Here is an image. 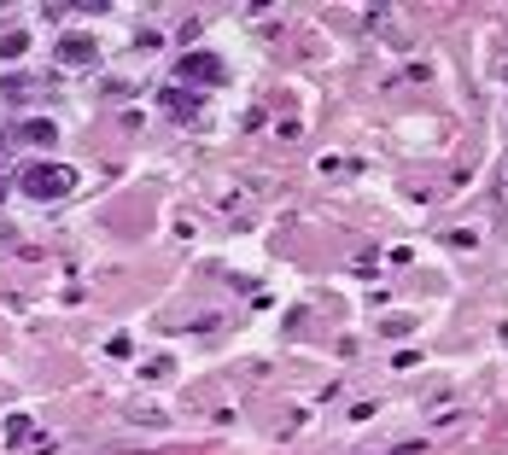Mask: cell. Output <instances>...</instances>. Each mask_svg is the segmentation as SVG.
I'll list each match as a JSON object with an SVG mask.
<instances>
[{
	"mask_svg": "<svg viewBox=\"0 0 508 455\" xmlns=\"http://www.w3.org/2000/svg\"><path fill=\"white\" fill-rule=\"evenodd\" d=\"M18 187L30 193V199H65V193H77V169L53 164V158H35V164L18 169Z\"/></svg>",
	"mask_w": 508,
	"mask_h": 455,
	"instance_id": "6da1fadb",
	"label": "cell"
},
{
	"mask_svg": "<svg viewBox=\"0 0 508 455\" xmlns=\"http://www.w3.org/2000/svg\"><path fill=\"white\" fill-rule=\"evenodd\" d=\"M222 77H228V65H222V59L217 53H181L176 59V82H181V88H217V82Z\"/></svg>",
	"mask_w": 508,
	"mask_h": 455,
	"instance_id": "7a4b0ae2",
	"label": "cell"
},
{
	"mask_svg": "<svg viewBox=\"0 0 508 455\" xmlns=\"http://www.w3.org/2000/svg\"><path fill=\"white\" fill-rule=\"evenodd\" d=\"M59 65L65 70H88L94 59H100V41H94V35H59Z\"/></svg>",
	"mask_w": 508,
	"mask_h": 455,
	"instance_id": "3957f363",
	"label": "cell"
},
{
	"mask_svg": "<svg viewBox=\"0 0 508 455\" xmlns=\"http://www.w3.org/2000/svg\"><path fill=\"white\" fill-rule=\"evenodd\" d=\"M158 112L176 117V123H193V117H199V94H188V88H164V94H158Z\"/></svg>",
	"mask_w": 508,
	"mask_h": 455,
	"instance_id": "277c9868",
	"label": "cell"
},
{
	"mask_svg": "<svg viewBox=\"0 0 508 455\" xmlns=\"http://www.w3.org/2000/svg\"><path fill=\"white\" fill-rule=\"evenodd\" d=\"M18 141L23 146H53L59 141V123L53 117H30V123H18Z\"/></svg>",
	"mask_w": 508,
	"mask_h": 455,
	"instance_id": "5b68a950",
	"label": "cell"
},
{
	"mask_svg": "<svg viewBox=\"0 0 508 455\" xmlns=\"http://www.w3.org/2000/svg\"><path fill=\"white\" fill-rule=\"evenodd\" d=\"M23 47H30V35H23V30H6V35H0V59H18Z\"/></svg>",
	"mask_w": 508,
	"mask_h": 455,
	"instance_id": "8992f818",
	"label": "cell"
},
{
	"mask_svg": "<svg viewBox=\"0 0 508 455\" xmlns=\"http://www.w3.org/2000/svg\"><path fill=\"white\" fill-rule=\"evenodd\" d=\"M6 438H12V444H23V438H35L30 414H12V421H6Z\"/></svg>",
	"mask_w": 508,
	"mask_h": 455,
	"instance_id": "52a82bcc",
	"label": "cell"
},
{
	"mask_svg": "<svg viewBox=\"0 0 508 455\" xmlns=\"http://www.w3.org/2000/svg\"><path fill=\"white\" fill-rule=\"evenodd\" d=\"M0 94H12V100H23V94H35V82H30V77H6V82H0Z\"/></svg>",
	"mask_w": 508,
	"mask_h": 455,
	"instance_id": "ba28073f",
	"label": "cell"
},
{
	"mask_svg": "<svg viewBox=\"0 0 508 455\" xmlns=\"http://www.w3.org/2000/svg\"><path fill=\"white\" fill-rule=\"evenodd\" d=\"M6 240H12V228H6V223H0V245H6Z\"/></svg>",
	"mask_w": 508,
	"mask_h": 455,
	"instance_id": "9c48e42d",
	"label": "cell"
},
{
	"mask_svg": "<svg viewBox=\"0 0 508 455\" xmlns=\"http://www.w3.org/2000/svg\"><path fill=\"white\" fill-rule=\"evenodd\" d=\"M0 199H6V181H0Z\"/></svg>",
	"mask_w": 508,
	"mask_h": 455,
	"instance_id": "30bf717a",
	"label": "cell"
}]
</instances>
